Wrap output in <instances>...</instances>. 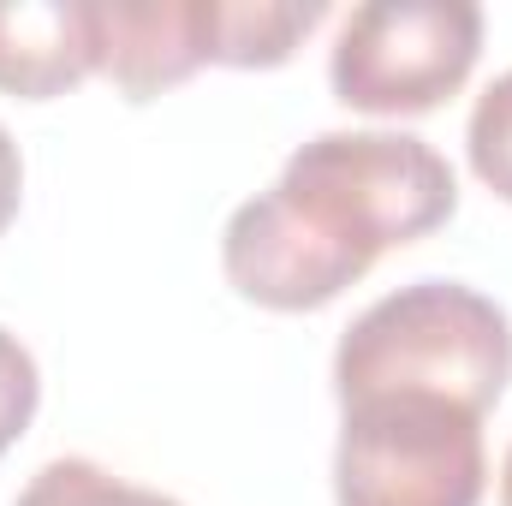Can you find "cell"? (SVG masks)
<instances>
[{
    "instance_id": "7",
    "label": "cell",
    "mask_w": 512,
    "mask_h": 506,
    "mask_svg": "<svg viewBox=\"0 0 512 506\" xmlns=\"http://www.w3.org/2000/svg\"><path fill=\"white\" fill-rule=\"evenodd\" d=\"M322 18V0H215V66H286Z\"/></svg>"
},
{
    "instance_id": "5",
    "label": "cell",
    "mask_w": 512,
    "mask_h": 506,
    "mask_svg": "<svg viewBox=\"0 0 512 506\" xmlns=\"http://www.w3.org/2000/svg\"><path fill=\"white\" fill-rule=\"evenodd\" d=\"M96 60L131 102L215 60V0H96Z\"/></svg>"
},
{
    "instance_id": "1",
    "label": "cell",
    "mask_w": 512,
    "mask_h": 506,
    "mask_svg": "<svg viewBox=\"0 0 512 506\" xmlns=\"http://www.w3.org/2000/svg\"><path fill=\"white\" fill-rule=\"evenodd\" d=\"M459 203L453 167L411 131H322L233 209L221 262L239 298L298 316L334 304L376 256L435 233Z\"/></svg>"
},
{
    "instance_id": "12",
    "label": "cell",
    "mask_w": 512,
    "mask_h": 506,
    "mask_svg": "<svg viewBox=\"0 0 512 506\" xmlns=\"http://www.w3.org/2000/svg\"><path fill=\"white\" fill-rule=\"evenodd\" d=\"M501 506H512V447H507V471H501Z\"/></svg>"
},
{
    "instance_id": "3",
    "label": "cell",
    "mask_w": 512,
    "mask_h": 506,
    "mask_svg": "<svg viewBox=\"0 0 512 506\" xmlns=\"http://www.w3.org/2000/svg\"><path fill=\"white\" fill-rule=\"evenodd\" d=\"M483 417L441 393H364L340 405V506H483Z\"/></svg>"
},
{
    "instance_id": "10",
    "label": "cell",
    "mask_w": 512,
    "mask_h": 506,
    "mask_svg": "<svg viewBox=\"0 0 512 506\" xmlns=\"http://www.w3.org/2000/svg\"><path fill=\"white\" fill-rule=\"evenodd\" d=\"M36 399H42L36 358L18 346V334H6V328H0V453H6V447L30 429Z\"/></svg>"
},
{
    "instance_id": "4",
    "label": "cell",
    "mask_w": 512,
    "mask_h": 506,
    "mask_svg": "<svg viewBox=\"0 0 512 506\" xmlns=\"http://www.w3.org/2000/svg\"><path fill=\"white\" fill-rule=\"evenodd\" d=\"M483 54V12L471 0H370L352 6L328 84L358 114H429L441 108Z\"/></svg>"
},
{
    "instance_id": "2",
    "label": "cell",
    "mask_w": 512,
    "mask_h": 506,
    "mask_svg": "<svg viewBox=\"0 0 512 506\" xmlns=\"http://www.w3.org/2000/svg\"><path fill=\"white\" fill-rule=\"evenodd\" d=\"M512 381L507 310L459 280H417L376 298L334 352V393H441L489 417Z\"/></svg>"
},
{
    "instance_id": "9",
    "label": "cell",
    "mask_w": 512,
    "mask_h": 506,
    "mask_svg": "<svg viewBox=\"0 0 512 506\" xmlns=\"http://www.w3.org/2000/svg\"><path fill=\"white\" fill-rule=\"evenodd\" d=\"M465 149H471V173L512 203V72H501L477 108H471V131H465Z\"/></svg>"
},
{
    "instance_id": "8",
    "label": "cell",
    "mask_w": 512,
    "mask_h": 506,
    "mask_svg": "<svg viewBox=\"0 0 512 506\" xmlns=\"http://www.w3.org/2000/svg\"><path fill=\"white\" fill-rule=\"evenodd\" d=\"M12 506H179V501H167L155 489H137L96 459H54L24 483V495Z\"/></svg>"
},
{
    "instance_id": "6",
    "label": "cell",
    "mask_w": 512,
    "mask_h": 506,
    "mask_svg": "<svg viewBox=\"0 0 512 506\" xmlns=\"http://www.w3.org/2000/svg\"><path fill=\"white\" fill-rule=\"evenodd\" d=\"M96 60V0H18L0 6V90L48 102L78 90Z\"/></svg>"
},
{
    "instance_id": "11",
    "label": "cell",
    "mask_w": 512,
    "mask_h": 506,
    "mask_svg": "<svg viewBox=\"0 0 512 506\" xmlns=\"http://www.w3.org/2000/svg\"><path fill=\"white\" fill-rule=\"evenodd\" d=\"M18 197H24V161H18V143L0 126V233H6V221L18 215Z\"/></svg>"
}]
</instances>
